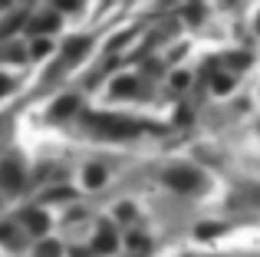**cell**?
<instances>
[{"label": "cell", "instance_id": "cell-1", "mask_svg": "<svg viewBox=\"0 0 260 257\" xmlns=\"http://www.w3.org/2000/svg\"><path fill=\"white\" fill-rule=\"evenodd\" d=\"M92 122H99V128L106 135H119V139H125V135H135L139 132V125L135 122H128V119H112V116H92Z\"/></svg>", "mask_w": 260, "mask_h": 257}, {"label": "cell", "instance_id": "cell-2", "mask_svg": "<svg viewBox=\"0 0 260 257\" xmlns=\"http://www.w3.org/2000/svg\"><path fill=\"white\" fill-rule=\"evenodd\" d=\"M165 181L175 188V191H191L198 185V172L194 168H175V172L165 175Z\"/></svg>", "mask_w": 260, "mask_h": 257}, {"label": "cell", "instance_id": "cell-3", "mask_svg": "<svg viewBox=\"0 0 260 257\" xmlns=\"http://www.w3.org/2000/svg\"><path fill=\"white\" fill-rule=\"evenodd\" d=\"M23 221H26V228H30L33 234H46V228H50V218H46L40 208H30V211L23 214Z\"/></svg>", "mask_w": 260, "mask_h": 257}, {"label": "cell", "instance_id": "cell-4", "mask_svg": "<svg viewBox=\"0 0 260 257\" xmlns=\"http://www.w3.org/2000/svg\"><path fill=\"white\" fill-rule=\"evenodd\" d=\"M79 112V96H63L56 106H53V119H70Z\"/></svg>", "mask_w": 260, "mask_h": 257}, {"label": "cell", "instance_id": "cell-5", "mask_svg": "<svg viewBox=\"0 0 260 257\" xmlns=\"http://www.w3.org/2000/svg\"><path fill=\"white\" fill-rule=\"evenodd\" d=\"M115 244H119V241H115V234L109 231V228H102V231L95 234V241H92V251L95 254H112Z\"/></svg>", "mask_w": 260, "mask_h": 257}, {"label": "cell", "instance_id": "cell-6", "mask_svg": "<svg viewBox=\"0 0 260 257\" xmlns=\"http://www.w3.org/2000/svg\"><path fill=\"white\" fill-rule=\"evenodd\" d=\"M33 30H37V33H56V30H59V17H53V13H46V17L33 20Z\"/></svg>", "mask_w": 260, "mask_h": 257}, {"label": "cell", "instance_id": "cell-7", "mask_svg": "<svg viewBox=\"0 0 260 257\" xmlns=\"http://www.w3.org/2000/svg\"><path fill=\"white\" fill-rule=\"evenodd\" d=\"M86 185L89 188H102L106 185V168L102 165H89L86 168Z\"/></svg>", "mask_w": 260, "mask_h": 257}, {"label": "cell", "instance_id": "cell-8", "mask_svg": "<svg viewBox=\"0 0 260 257\" xmlns=\"http://www.w3.org/2000/svg\"><path fill=\"white\" fill-rule=\"evenodd\" d=\"M135 86H139V83H135L132 76H122V79H115V83H112V96H132Z\"/></svg>", "mask_w": 260, "mask_h": 257}, {"label": "cell", "instance_id": "cell-9", "mask_svg": "<svg viewBox=\"0 0 260 257\" xmlns=\"http://www.w3.org/2000/svg\"><path fill=\"white\" fill-rule=\"evenodd\" d=\"M0 175H4V185H10V188L20 185V168L13 165V162H7V165L0 168Z\"/></svg>", "mask_w": 260, "mask_h": 257}, {"label": "cell", "instance_id": "cell-10", "mask_svg": "<svg viewBox=\"0 0 260 257\" xmlns=\"http://www.w3.org/2000/svg\"><path fill=\"white\" fill-rule=\"evenodd\" d=\"M86 46H89V40H76V37H73L70 43H66V56H83Z\"/></svg>", "mask_w": 260, "mask_h": 257}, {"label": "cell", "instance_id": "cell-11", "mask_svg": "<svg viewBox=\"0 0 260 257\" xmlns=\"http://www.w3.org/2000/svg\"><path fill=\"white\" fill-rule=\"evenodd\" d=\"M26 53L20 50V46H4V50H0V59H4V63H13V59H23Z\"/></svg>", "mask_w": 260, "mask_h": 257}, {"label": "cell", "instance_id": "cell-12", "mask_svg": "<svg viewBox=\"0 0 260 257\" xmlns=\"http://www.w3.org/2000/svg\"><path fill=\"white\" fill-rule=\"evenodd\" d=\"M221 231H224L221 224H201V228H198L194 234H198V238H201V241H208V238H217V234H221Z\"/></svg>", "mask_w": 260, "mask_h": 257}, {"label": "cell", "instance_id": "cell-13", "mask_svg": "<svg viewBox=\"0 0 260 257\" xmlns=\"http://www.w3.org/2000/svg\"><path fill=\"white\" fill-rule=\"evenodd\" d=\"M20 23H23V17H10V20H7V23L4 26H0V40H4V37H10V33L13 30H17V26Z\"/></svg>", "mask_w": 260, "mask_h": 257}, {"label": "cell", "instance_id": "cell-14", "mask_svg": "<svg viewBox=\"0 0 260 257\" xmlns=\"http://www.w3.org/2000/svg\"><path fill=\"white\" fill-rule=\"evenodd\" d=\"M59 254V244L56 241H46V244H40V257H56Z\"/></svg>", "mask_w": 260, "mask_h": 257}, {"label": "cell", "instance_id": "cell-15", "mask_svg": "<svg viewBox=\"0 0 260 257\" xmlns=\"http://www.w3.org/2000/svg\"><path fill=\"white\" fill-rule=\"evenodd\" d=\"M50 50H53L50 40H37V43H33V56H46Z\"/></svg>", "mask_w": 260, "mask_h": 257}, {"label": "cell", "instance_id": "cell-16", "mask_svg": "<svg viewBox=\"0 0 260 257\" xmlns=\"http://www.w3.org/2000/svg\"><path fill=\"white\" fill-rule=\"evenodd\" d=\"M66 198H73V191H70V188H56V191H50V195H46V201H66Z\"/></svg>", "mask_w": 260, "mask_h": 257}, {"label": "cell", "instance_id": "cell-17", "mask_svg": "<svg viewBox=\"0 0 260 257\" xmlns=\"http://www.w3.org/2000/svg\"><path fill=\"white\" fill-rule=\"evenodd\" d=\"M53 7H56V10H76L79 0H53Z\"/></svg>", "mask_w": 260, "mask_h": 257}, {"label": "cell", "instance_id": "cell-18", "mask_svg": "<svg viewBox=\"0 0 260 257\" xmlns=\"http://www.w3.org/2000/svg\"><path fill=\"white\" fill-rule=\"evenodd\" d=\"M214 89H217V92H228V89H231V79H228V76H214Z\"/></svg>", "mask_w": 260, "mask_h": 257}, {"label": "cell", "instance_id": "cell-19", "mask_svg": "<svg viewBox=\"0 0 260 257\" xmlns=\"http://www.w3.org/2000/svg\"><path fill=\"white\" fill-rule=\"evenodd\" d=\"M172 83L178 86V89H184V86L191 83V76H188V73H175V79H172Z\"/></svg>", "mask_w": 260, "mask_h": 257}, {"label": "cell", "instance_id": "cell-20", "mask_svg": "<svg viewBox=\"0 0 260 257\" xmlns=\"http://www.w3.org/2000/svg\"><path fill=\"white\" fill-rule=\"evenodd\" d=\"M7 89H10V79H7V76H0V96H4Z\"/></svg>", "mask_w": 260, "mask_h": 257}, {"label": "cell", "instance_id": "cell-21", "mask_svg": "<svg viewBox=\"0 0 260 257\" xmlns=\"http://www.w3.org/2000/svg\"><path fill=\"white\" fill-rule=\"evenodd\" d=\"M7 238H10V228H7V224H0V241H7Z\"/></svg>", "mask_w": 260, "mask_h": 257}, {"label": "cell", "instance_id": "cell-22", "mask_svg": "<svg viewBox=\"0 0 260 257\" xmlns=\"http://www.w3.org/2000/svg\"><path fill=\"white\" fill-rule=\"evenodd\" d=\"M0 4H4V0H0Z\"/></svg>", "mask_w": 260, "mask_h": 257}]
</instances>
